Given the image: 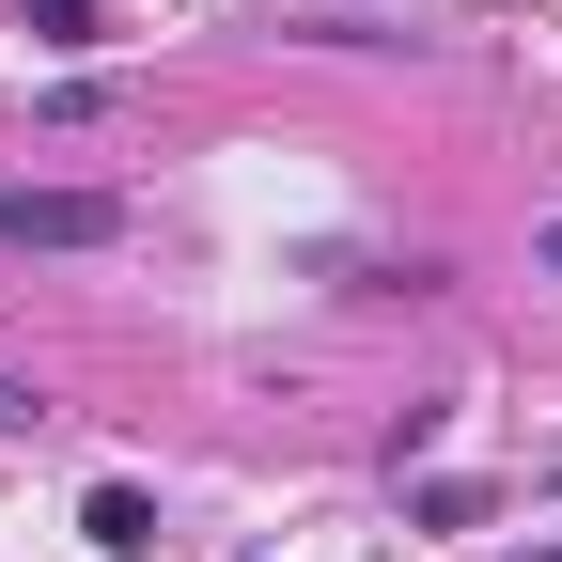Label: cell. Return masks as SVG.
Returning a JSON list of instances; mask_svg holds the SVG:
<instances>
[{
	"label": "cell",
	"instance_id": "obj_2",
	"mask_svg": "<svg viewBox=\"0 0 562 562\" xmlns=\"http://www.w3.org/2000/svg\"><path fill=\"white\" fill-rule=\"evenodd\" d=\"M79 531H94L110 562H140V547H157V501H140V484H94V501H79Z\"/></svg>",
	"mask_w": 562,
	"mask_h": 562
},
{
	"label": "cell",
	"instance_id": "obj_3",
	"mask_svg": "<svg viewBox=\"0 0 562 562\" xmlns=\"http://www.w3.org/2000/svg\"><path fill=\"white\" fill-rule=\"evenodd\" d=\"M16 32H32V47H79V32H94V0H16Z\"/></svg>",
	"mask_w": 562,
	"mask_h": 562
},
{
	"label": "cell",
	"instance_id": "obj_4",
	"mask_svg": "<svg viewBox=\"0 0 562 562\" xmlns=\"http://www.w3.org/2000/svg\"><path fill=\"white\" fill-rule=\"evenodd\" d=\"M531 281H562V220H547V235H531Z\"/></svg>",
	"mask_w": 562,
	"mask_h": 562
},
{
	"label": "cell",
	"instance_id": "obj_1",
	"mask_svg": "<svg viewBox=\"0 0 562 562\" xmlns=\"http://www.w3.org/2000/svg\"><path fill=\"white\" fill-rule=\"evenodd\" d=\"M125 188H0V250H110Z\"/></svg>",
	"mask_w": 562,
	"mask_h": 562
}]
</instances>
